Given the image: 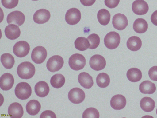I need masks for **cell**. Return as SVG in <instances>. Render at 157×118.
Returning a JSON list of instances; mask_svg holds the SVG:
<instances>
[{
    "label": "cell",
    "instance_id": "12",
    "mask_svg": "<svg viewBox=\"0 0 157 118\" xmlns=\"http://www.w3.org/2000/svg\"><path fill=\"white\" fill-rule=\"evenodd\" d=\"M112 23L114 28L119 30L124 29L128 24L126 17L121 13H117L113 16Z\"/></svg>",
    "mask_w": 157,
    "mask_h": 118
},
{
    "label": "cell",
    "instance_id": "37",
    "mask_svg": "<svg viewBox=\"0 0 157 118\" xmlns=\"http://www.w3.org/2000/svg\"><path fill=\"white\" fill-rule=\"evenodd\" d=\"M55 118L56 116L55 113L51 110H47L43 111L40 114V118Z\"/></svg>",
    "mask_w": 157,
    "mask_h": 118
},
{
    "label": "cell",
    "instance_id": "36",
    "mask_svg": "<svg viewBox=\"0 0 157 118\" xmlns=\"http://www.w3.org/2000/svg\"><path fill=\"white\" fill-rule=\"evenodd\" d=\"M120 0H105V5L110 8H114L118 5Z\"/></svg>",
    "mask_w": 157,
    "mask_h": 118
},
{
    "label": "cell",
    "instance_id": "3",
    "mask_svg": "<svg viewBox=\"0 0 157 118\" xmlns=\"http://www.w3.org/2000/svg\"><path fill=\"white\" fill-rule=\"evenodd\" d=\"M68 64L71 69L78 71L84 68L86 64V60L82 55L75 53L70 57Z\"/></svg>",
    "mask_w": 157,
    "mask_h": 118
},
{
    "label": "cell",
    "instance_id": "32",
    "mask_svg": "<svg viewBox=\"0 0 157 118\" xmlns=\"http://www.w3.org/2000/svg\"><path fill=\"white\" fill-rule=\"evenodd\" d=\"M88 40L90 46L89 49H94L96 48L99 45L100 38L99 36L95 33H92L87 38Z\"/></svg>",
    "mask_w": 157,
    "mask_h": 118
},
{
    "label": "cell",
    "instance_id": "11",
    "mask_svg": "<svg viewBox=\"0 0 157 118\" xmlns=\"http://www.w3.org/2000/svg\"><path fill=\"white\" fill-rule=\"evenodd\" d=\"M25 17L24 14L21 11H15L10 13L6 18L8 24H14L20 26L24 23Z\"/></svg>",
    "mask_w": 157,
    "mask_h": 118
},
{
    "label": "cell",
    "instance_id": "31",
    "mask_svg": "<svg viewBox=\"0 0 157 118\" xmlns=\"http://www.w3.org/2000/svg\"><path fill=\"white\" fill-rule=\"evenodd\" d=\"M74 44L75 48L80 51L86 50L90 46L88 40L83 37L77 38L74 42Z\"/></svg>",
    "mask_w": 157,
    "mask_h": 118
},
{
    "label": "cell",
    "instance_id": "13",
    "mask_svg": "<svg viewBox=\"0 0 157 118\" xmlns=\"http://www.w3.org/2000/svg\"><path fill=\"white\" fill-rule=\"evenodd\" d=\"M133 12L136 14L143 15L148 11L149 6L147 3L144 0H136L132 5Z\"/></svg>",
    "mask_w": 157,
    "mask_h": 118
},
{
    "label": "cell",
    "instance_id": "19",
    "mask_svg": "<svg viewBox=\"0 0 157 118\" xmlns=\"http://www.w3.org/2000/svg\"><path fill=\"white\" fill-rule=\"evenodd\" d=\"M34 90L38 96L44 97L48 94L50 89L48 84L46 82L40 81L37 83L35 85Z\"/></svg>",
    "mask_w": 157,
    "mask_h": 118
},
{
    "label": "cell",
    "instance_id": "38",
    "mask_svg": "<svg viewBox=\"0 0 157 118\" xmlns=\"http://www.w3.org/2000/svg\"><path fill=\"white\" fill-rule=\"evenodd\" d=\"M80 1L83 5L85 6H90L94 3L96 0H80Z\"/></svg>",
    "mask_w": 157,
    "mask_h": 118
},
{
    "label": "cell",
    "instance_id": "7",
    "mask_svg": "<svg viewBox=\"0 0 157 118\" xmlns=\"http://www.w3.org/2000/svg\"><path fill=\"white\" fill-rule=\"evenodd\" d=\"M30 46L28 43L24 41L16 42L13 48V51L15 55L19 57L26 56L29 53Z\"/></svg>",
    "mask_w": 157,
    "mask_h": 118
},
{
    "label": "cell",
    "instance_id": "40",
    "mask_svg": "<svg viewBox=\"0 0 157 118\" xmlns=\"http://www.w3.org/2000/svg\"><path fill=\"white\" fill-rule=\"evenodd\" d=\"M156 114L157 115V108L156 109Z\"/></svg>",
    "mask_w": 157,
    "mask_h": 118
},
{
    "label": "cell",
    "instance_id": "21",
    "mask_svg": "<svg viewBox=\"0 0 157 118\" xmlns=\"http://www.w3.org/2000/svg\"><path fill=\"white\" fill-rule=\"evenodd\" d=\"M139 89L142 93L151 94L155 92L156 87L154 83L149 80H146L140 84Z\"/></svg>",
    "mask_w": 157,
    "mask_h": 118
},
{
    "label": "cell",
    "instance_id": "23",
    "mask_svg": "<svg viewBox=\"0 0 157 118\" xmlns=\"http://www.w3.org/2000/svg\"><path fill=\"white\" fill-rule=\"evenodd\" d=\"M148 28L147 21L142 18H139L134 22L133 28L135 32L138 33H143L146 31Z\"/></svg>",
    "mask_w": 157,
    "mask_h": 118
},
{
    "label": "cell",
    "instance_id": "15",
    "mask_svg": "<svg viewBox=\"0 0 157 118\" xmlns=\"http://www.w3.org/2000/svg\"><path fill=\"white\" fill-rule=\"evenodd\" d=\"M14 79L10 73H5L0 78V87L4 91H7L12 87L14 83Z\"/></svg>",
    "mask_w": 157,
    "mask_h": 118
},
{
    "label": "cell",
    "instance_id": "30",
    "mask_svg": "<svg viewBox=\"0 0 157 118\" xmlns=\"http://www.w3.org/2000/svg\"><path fill=\"white\" fill-rule=\"evenodd\" d=\"M98 85L101 88H105L108 86L110 82V79L108 75L105 73L99 74L96 78Z\"/></svg>",
    "mask_w": 157,
    "mask_h": 118
},
{
    "label": "cell",
    "instance_id": "8",
    "mask_svg": "<svg viewBox=\"0 0 157 118\" xmlns=\"http://www.w3.org/2000/svg\"><path fill=\"white\" fill-rule=\"evenodd\" d=\"M69 100L75 104H78L83 102L85 97L84 91L77 87L74 88L70 90L68 95Z\"/></svg>",
    "mask_w": 157,
    "mask_h": 118
},
{
    "label": "cell",
    "instance_id": "25",
    "mask_svg": "<svg viewBox=\"0 0 157 118\" xmlns=\"http://www.w3.org/2000/svg\"><path fill=\"white\" fill-rule=\"evenodd\" d=\"M128 48L132 51H136L141 48L142 43L141 39L136 36H132L129 37L127 42Z\"/></svg>",
    "mask_w": 157,
    "mask_h": 118
},
{
    "label": "cell",
    "instance_id": "2",
    "mask_svg": "<svg viewBox=\"0 0 157 118\" xmlns=\"http://www.w3.org/2000/svg\"><path fill=\"white\" fill-rule=\"evenodd\" d=\"M16 97L18 99L24 100L28 99L32 93V89L29 85L26 82H21L16 85L14 90Z\"/></svg>",
    "mask_w": 157,
    "mask_h": 118
},
{
    "label": "cell",
    "instance_id": "10",
    "mask_svg": "<svg viewBox=\"0 0 157 118\" xmlns=\"http://www.w3.org/2000/svg\"><path fill=\"white\" fill-rule=\"evenodd\" d=\"M89 64L92 69L98 71L105 68L106 65V61L102 56L99 54H95L93 55L90 58Z\"/></svg>",
    "mask_w": 157,
    "mask_h": 118
},
{
    "label": "cell",
    "instance_id": "18",
    "mask_svg": "<svg viewBox=\"0 0 157 118\" xmlns=\"http://www.w3.org/2000/svg\"><path fill=\"white\" fill-rule=\"evenodd\" d=\"M4 32L6 36L11 40L17 39L21 34V31L18 26L13 24L7 26L5 28Z\"/></svg>",
    "mask_w": 157,
    "mask_h": 118
},
{
    "label": "cell",
    "instance_id": "1",
    "mask_svg": "<svg viewBox=\"0 0 157 118\" xmlns=\"http://www.w3.org/2000/svg\"><path fill=\"white\" fill-rule=\"evenodd\" d=\"M17 72L20 78L28 79L34 75L35 68L34 66L30 62L25 61L21 63L18 65Z\"/></svg>",
    "mask_w": 157,
    "mask_h": 118
},
{
    "label": "cell",
    "instance_id": "20",
    "mask_svg": "<svg viewBox=\"0 0 157 118\" xmlns=\"http://www.w3.org/2000/svg\"><path fill=\"white\" fill-rule=\"evenodd\" d=\"M78 81L81 85L85 88H91L94 84L92 77L85 72L80 73L78 76Z\"/></svg>",
    "mask_w": 157,
    "mask_h": 118
},
{
    "label": "cell",
    "instance_id": "41",
    "mask_svg": "<svg viewBox=\"0 0 157 118\" xmlns=\"http://www.w3.org/2000/svg\"><path fill=\"white\" fill-rule=\"evenodd\" d=\"M32 0L36 1H37L38 0Z\"/></svg>",
    "mask_w": 157,
    "mask_h": 118
},
{
    "label": "cell",
    "instance_id": "28",
    "mask_svg": "<svg viewBox=\"0 0 157 118\" xmlns=\"http://www.w3.org/2000/svg\"><path fill=\"white\" fill-rule=\"evenodd\" d=\"M1 61L5 68L11 69L14 65L15 60L12 55L9 53H6L1 55Z\"/></svg>",
    "mask_w": 157,
    "mask_h": 118
},
{
    "label": "cell",
    "instance_id": "9",
    "mask_svg": "<svg viewBox=\"0 0 157 118\" xmlns=\"http://www.w3.org/2000/svg\"><path fill=\"white\" fill-rule=\"evenodd\" d=\"M81 17L80 10L76 8H72L67 11L65 15V20L68 24L75 25L80 21Z\"/></svg>",
    "mask_w": 157,
    "mask_h": 118
},
{
    "label": "cell",
    "instance_id": "6",
    "mask_svg": "<svg viewBox=\"0 0 157 118\" xmlns=\"http://www.w3.org/2000/svg\"><path fill=\"white\" fill-rule=\"evenodd\" d=\"M47 55L45 48L39 46L35 47L32 50L31 58L32 61L35 63L40 64L45 60Z\"/></svg>",
    "mask_w": 157,
    "mask_h": 118
},
{
    "label": "cell",
    "instance_id": "4",
    "mask_svg": "<svg viewBox=\"0 0 157 118\" xmlns=\"http://www.w3.org/2000/svg\"><path fill=\"white\" fill-rule=\"evenodd\" d=\"M120 42V37L118 33L112 31L108 33L105 36L104 42L108 49H113L118 47Z\"/></svg>",
    "mask_w": 157,
    "mask_h": 118
},
{
    "label": "cell",
    "instance_id": "14",
    "mask_svg": "<svg viewBox=\"0 0 157 118\" xmlns=\"http://www.w3.org/2000/svg\"><path fill=\"white\" fill-rule=\"evenodd\" d=\"M50 17V13L48 10L46 9H41L35 13L33 16V20L36 23L43 24L47 22Z\"/></svg>",
    "mask_w": 157,
    "mask_h": 118
},
{
    "label": "cell",
    "instance_id": "33",
    "mask_svg": "<svg viewBox=\"0 0 157 118\" xmlns=\"http://www.w3.org/2000/svg\"><path fill=\"white\" fill-rule=\"evenodd\" d=\"M82 117L86 118H99V113L98 111L96 108L90 107L86 109L83 112Z\"/></svg>",
    "mask_w": 157,
    "mask_h": 118
},
{
    "label": "cell",
    "instance_id": "39",
    "mask_svg": "<svg viewBox=\"0 0 157 118\" xmlns=\"http://www.w3.org/2000/svg\"><path fill=\"white\" fill-rule=\"evenodd\" d=\"M151 20L154 25L157 26V10L152 13L151 17Z\"/></svg>",
    "mask_w": 157,
    "mask_h": 118
},
{
    "label": "cell",
    "instance_id": "34",
    "mask_svg": "<svg viewBox=\"0 0 157 118\" xmlns=\"http://www.w3.org/2000/svg\"><path fill=\"white\" fill-rule=\"evenodd\" d=\"M19 0H1L3 6L7 9H12L16 7Z\"/></svg>",
    "mask_w": 157,
    "mask_h": 118
},
{
    "label": "cell",
    "instance_id": "27",
    "mask_svg": "<svg viewBox=\"0 0 157 118\" xmlns=\"http://www.w3.org/2000/svg\"><path fill=\"white\" fill-rule=\"evenodd\" d=\"M110 14L109 12L105 9H102L98 12L97 17L99 23L104 26L107 25L110 19Z\"/></svg>",
    "mask_w": 157,
    "mask_h": 118
},
{
    "label": "cell",
    "instance_id": "22",
    "mask_svg": "<svg viewBox=\"0 0 157 118\" xmlns=\"http://www.w3.org/2000/svg\"><path fill=\"white\" fill-rule=\"evenodd\" d=\"M41 108L40 102L36 100H32L26 104V109L27 112L29 115L34 116L37 114Z\"/></svg>",
    "mask_w": 157,
    "mask_h": 118
},
{
    "label": "cell",
    "instance_id": "29",
    "mask_svg": "<svg viewBox=\"0 0 157 118\" xmlns=\"http://www.w3.org/2000/svg\"><path fill=\"white\" fill-rule=\"evenodd\" d=\"M65 79L64 76L61 74H56L51 78L50 83L52 86L55 88H59L64 85Z\"/></svg>",
    "mask_w": 157,
    "mask_h": 118
},
{
    "label": "cell",
    "instance_id": "17",
    "mask_svg": "<svg viewBox=\"0 0 157 118\" xmlns=\"http://www.w3.org/2000/svg\"><path fill=\"white\" fill-rule=\"evenodd\" d=\"M126 104L125 97L121 94H117L113 96L110 101V104L113 109L120 110L124 108Z\"/></svg>",
    "mask_w": 157,
    "mask_h": 118
},
{
    "label": "cell",
    "instance_id": "26",
    "mask_svg": "<svg viewBox=\"0 0 157 118\" xmlns=\"http://www.w3.org/2000/svg\"><path fill=\"white\" fill-rule=\"evenodd\" d=\"M126 76L129 81L135 82L141 80L142 77V73L141 71L138 69L132 68L128 70Z\"/></svg>",
    "mask_w": 157,
    "mask_h": 118
},
{
    "label": "cell",
    "instance_id": "5",
    "mask_svg": "<svg viewBox=\"0 0 157 118\" xmlns=\"http://www.w3.org/2000/svg\"><path fill=\"white\" fill-rule=\"evenodd\" d=\"M64 64L63 58L60 56L55 55L50 57L47 61L46 67L49 71L54 72L59 71Z\"/></svg>",
    "mask_w": 157,
    "mask_h": 118
},
{
    "label": "cell",
    "instance_id": "16",
    "mask_svg": "<svg viewBox=\"0 0 157 118\" xmlns=\"http://www.w3.org/2000/svg\"><path fill=\"white\" fill-rule=\"evenodd\" d=\"M8 112L9 116L11 118H21L23 116L24 111L21 105L16 102L10 105Z\"/></svg>",
    "mask_w": 157,
    "mask_h": 118
},
{
    "label": "cell",
    "instance_id": "24",
    "mask_svg": "<svg viewBox=\"0 0 157 118\" xmlns=\"http://www.w3.org/2000/svg\"><path fill=\"white\" fill-rule=\"evenodd\" d=\"M140 106L144 111L150 112L154 110L155 107V103L154 100L151 98L145 97L141 100Z\"/></svg>",
    "mask_w": 157,
    "mask_h": 118
},
{
    "label": "cell",
    "instance_id": "35",
    "mask_svg": "<svg viewBox=\"0 0 157 118\" xmlns=\"http://www.w3.org/2000/svg\"><path fill=\"white\" fill-rule=\"evenodd\" d=\"M148 74L151 80L157 81V66L151 68L148 71Z\"/></svg>",
    "mask_w": 157,
    "mask_h": 118
}]
</instances>
